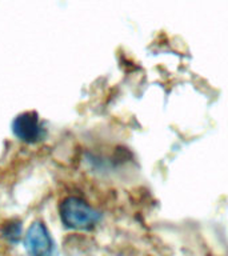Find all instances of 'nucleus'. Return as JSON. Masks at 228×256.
Returning a JSON list of instances; mask_svg holds the SVG:
<instances>
[{"instance_id":"f257e3e1","label":"nucleus","mask_w":228,"mask_h":256,"mask_svg":"<svg viewBox=\"0 0 228 256\" xmlns=\"http://www.w3.org/2000/svg\"><path fill=\"white\" fill-rule=\"evenodd\" d=\"M62 223L70 230L90 231L96 227L102 219V214L87 202L76 196H68L59 207Z\"/></svg>"},{"instance_id":"f03ea898","label":"nucleus","mask_w":228,"mask_h":256,"mask_svg":"<svg viewBox=\"0 0 228 256\" xmlns=\"http://www.w3.org/2000/svg\"><path fill=\"white\" fill-rule=\"evenodd\" d=\"M24 247L30 256H52L54 242L44 223L35 222L31 224L24 238Z\"/></svg>"},{"instance_id":"7ed1b4c3","label":"nucleus","mask_w":228,"mask_h":256,"mask_svg":"<svg viewBox=\"0 0 228 256\" xmlns=\"http://www.w3.org/2000/svg\"><path fill=\"white\" fill-rule=\"evenodd\" d=\"M14 135L26 143H35L43 138V128L40 126L36 112H24L12 122Z\"/></svg>"},{"instance_id":"20e7f679","label":"nucleus","mask_w":228,"mask_h":256,"mask_svg":"<svg viewBox=\"0 0 228 256\" xmlns=\"http://www.w3.org/2000/svg\"><path fill=\"white\" fill-rule=\"evenodd\" d=\"M3 235L6 239L12 243L19 242L20 236H22V223L18 220H11V222L6 223L3 227Z\"/></svg>"}]
</instances>
